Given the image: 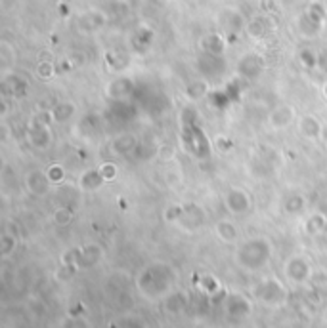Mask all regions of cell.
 <instances>
[{"mask_svg":"<svg viewBox=\"0 0 327 328\" xmlns=\"http://www.w3.org/2000/svg\"><path fill=\"white\" fill-rule=\"evenodd\" d=\"M270 258V244L264 239H251L237 252V259L247 269H258Z\"/></svg>","mask_w":327,"mask_h":328,"instance_id":"cell-1","label":"cell"},{"mask_svg":"<svg viewBox=\"0 0 327 328\" xmlns=\"http://www.w3.org/2000/svg\"><path fill=\"white\" fill-rule=\"evenodd\" d=\"M27 140H29V145L35 149L50 147L52 132H50L48 128V122L39 120V118H33L31 122H29V128H27Z\"/></svg>","mask_w":327,"mask_h":328,"instance_id":"cell-2","label":"cell"},{"mask_svg":"<svg viewBox=\"0 0 327 328\" xmlns=\"http://www.w3.org/2000/svg\"><path fill=\"white\" fill-rule=\"evenodd\" d=\"M134 82L132 78L128 77H115L113 80H109L105 84V95L111 100V102H127L130 95L134 94Z\"/></svg>","mask_w":327,"mask_h":328,"instance_id":"cell-3","label":"cell"},{"mask_svg":"<svg viewBox=\"0 0 327 328\" xmlns=\"http://www.w3.org/2000/svg\"><path fill=\"white\" fill-rule=\"evenodd\" d=\"M50 178L46 170H31L25 176V189L31 193L33 196H42L48 193L50 189Z\"/></svg>","mask_w":327,"mask_h":328,"instance_id":"cell-4","label":"cell"},{"mask_svg":"<svg viewBox=\"0 0 327 328\" xmlns=\"http://www.w3.org/2000/svg\"><path fill=\"white\" fill-rule=\"evenodd\" d=\"M224 201H226V208L231 214H245L251 208V196H249V193L245 189H237V187L230 189Z\"/></svg>","mask_w":327,"mask_h":328,"instance_id":"cell-5","label":"cell"},{"mask_svg":"<svg viewBox=\"0 0 327 328\" xmlns=\"http://www.w3.org/2000/svg\"><path fill=\"white\" fill-rule=\"evenodd\" d=\"M293 120H295V109L287 105V103H283V105H276V109L270 113V118H268V122H270L272 128H276V130H283V128H287V126L293 124Z\"/></svg>","mask_w":327,"mask_h":328,"instance_id":"cell-6","label":"cell"},{"mask_svg":"<svg viewBox=\"0 0 327 328\" xmlns=\"http://www.w3.org/2000/svg\"><path fill=\"white\" fill-rule=\"evenodd\" d=\"M220 25L224 27V31L230 35H240L241 31H245V19L237 10H224L220 16Z\"/></svg>","mask_w":327,"mask_h":328,"instance_id":"cell-7","label":"cell"},{"mask_svg":"<svg viewBox=\"0 0 327 328\" xmlns=\"http://www.w3.org/2000/svg\"><path fill=\"white\" fill-rule=\"evenodd\" d=\"M111 149L115 155L128 156L140 149V143H138V140H136L132 134H121V136H117L111 141Z\"/></svg>","mask_w":327,"mask_h":328,"instance_id":"cell-8","label":"cell"},{"mask_svg":"<svg viewBox=\"0 0 327 328\" xmlns=\"http://www.w3.org/2000/svg\"><path fill=\"white\" fill-rule=\"evenodd\" d=\"M2 88H4V95L19 97V95H25V92H27V80L21 78L19 75H14V73H4Z\"/></svg>","mask_w":327,"mask_h":328,"instance_id":"cell-9","label":"cell"},{"mask_svg":"<svg viewBox=\"0 0 327 328\" xmlns=\"http://www.w3.org/2000/svg\"><path fill=\"white\" fill-rule=\"evenodd\" d=\"M237 71H240L241 77L256 78L260 75V71H262V59H260V55H256V54L243 55L240 65H237Z\"/></svg>","mask_w":327,"mask_h":328,"instance_id":"cell-10","label":"cell"},{"mask_svg":"<svg viewBox=\"0 0 327 328\" xmlns=\"http://www.w3.org/2000/svg\"><path fill=\"white\" fill-rule=\"evenodd\" d=\"M178 221L186 227H197L203 223V210L197 204H184Z\"/></svg>","mask_w":327,"mask_h":328,"instance_id":"cell-11","label":"cell"},{"mask_svg":"<svg viewBox=\"0 0 327 328\" xmlns=\"http://www.w3.org/2000/svg\"><path fill=\"white\" fill-rule=\"evenodd\" d=\"M105 183L104 176H102V172H100V168H96V170H84V172L80 174L79 178V185L80 189H84V191H96V189H100L102 185Z\"/></svg>","mask_w":327,"mask_h":328,"instance_id":"cell-12","label":"cell"},{"mask_svg":"<svg viewBox=\"0 0 327 328\" xmlns=\"http://www.w3.org/2000/svg\"><path fill=\"white\" fill-rule=\"evenodd\" d=\"M310 275V266L301 258L291 259L287 264V277L293 282H304Z\"/></svg>","mask_w":327,"mask_h":328,"instance_id":"cell-13","label":"cell"},{"mask_svg":"<svg viewBox=\"0 0 327 328\" xmlns=\"http://www.w3.org/2000/svg\"><path fill=\"white\" fill-rule=\"evenodd\" d=\"M299 130H301V134H303L304 138H308V140H318L319 136H321V122H319L316 117L306 115V117L301 118Z\"/></svg>","mask_w":327,"mask_h":328,"instance_id":"cell-14","label":"cell"},{"mask_svg":"<svg viewBox=\"0 0 327 328\" xmlns=\"http://www.w3.org/2000/svg\"><path fill=\"white\" fill-rule=\"evenodd\" d=\"M270 31V25H268V19L266 17H253L249 19L247 25H245V32H247L251 39H264Z\"/></svg>","mask_w":327,"mask_h":328,"instance_id":"cell-15","label":"cell"},{"mask_svg":"<svg viewBox=\"0 0 327 328\" xmlns=\"http://www.w3.org/2000/svg\"><path fill=\"white\" fill-rule=\"evenodd\" d=\"M201 46H203V52L209 55H216V57H222L224 50H226V42L220 35H207L203 42H201Z\"/></svg>","mask_w":327,"mask_h":328,"instance_id":"cell-16","label":"cell"},{"mask_svg":"<svg viewBox=\"0 0 327 328\" xmlns=\"http://www.w3.org/2000/svg\"><path fill=\"white\" fill-rule=\"evenodd\" d=\"M50 113H52V118L57 122H69L75 117V105L71 102H60L50 109Z\"/></svg>","mask_w":327,"mask_h":328,"instance_id":"cell-17","label":"cell"},{"mask_svg":"<svg viewBox=\"0 0 327 328\" xmlns=\"http://www.w3.org/2000/svg\"><path fill=\"white\" fill-rule=\"evenodd\" d=\"M209 94V84L205 80H193L186 86V95L190 102H199Z\"/></svg>","mask_w":327,"mask_h":328,"instance_id":"cell-18","label":"cell"},{"mask_svg":"<svg viewBox=\"0 0 327 328\" xmlns=\"http://www.w3.org/2000/svg\"><path fill=\"white\" fill-rule=\"evenodd\" d=\"M216 235L224 242H231L235 241V237H237V229H235V225L231 221H218L216 223Z\"/></svg>","mask_w":327,"mask_h":328,"instance_id":"cell-19","label":"cell"},{"mask_svg":"<svg viewBox=\"0 0 327 328\" xmlns=\"http://www.w3.org/2000/svg\"><path fill=\"white\" fill-rule=\"evenodd\" d=\"M16 50H14V46L10 44V42H0V59H2V67H4V73H6V69H8L10 65H14L16 63Z\"/></svg>","mask_w":327,"mask_h":328,"instance_id":"cell-20","label":"cell"},{"mask_svg":"<svg viewBox=\"0 0 327 328\" xmlns=\"http://www.w3.org/2000/svg\"><path fill=\"white\" fill-rule=\"evenodd\" d=\"M325 227H327L325 214H321V212H318V214H314V216H310V219H308V223H306V231H308V233H319V231H323Z\"/></svg>","mask_w":327,"mask_h":328,"instance_id":"cell-21","label":"cell"},{"mask_svg":"<svg viewBox=\"0 0 327 328\" xmlns=\"http://www.w3.org/2000/svg\"><path fill=\"white\" fill-rule=\"evenodd\" d=\"M299 59H301V63L306 69H318V54L314 50H310V48L303 50L301 55H299Z\"/></svg>","mask_w":327,"mask_h":328,"instance_id":"cell-22","label":"cell"},{"mask_svg":"<svg viewBox=\"0 0 327 328\" xmlns=\"http://www.w3.org/2000/svg\"><path fill=\"white\" fill-rule=\"evenodd\" d=\"M155 155H157V158H159L161 162H168V160H172V158H174L176 147L174 145H170V143H163V145L157 147Z\"/></svg>","mask_w":327,"mask_h":328,"instance_id":"cell-23","label":"cell"},{"mask_svg":"<svg viewBox=\"0 0 327 328\" xmlns=\"http://www.w3.org/2000/svg\"><path fill=\"white\" fill-rule=\"evenodd\" d=\"M37 75H39L42 80H48L56 75V67H54V63L48 61V59H42L39 63V67H37Z\"/></svg>","mask_w":327,"mask_h":328,"instance_id":"cell-24","label":"cell"},{"mask_svg":"<svg viewBox=\"0 0 327 328\" xmlns=\"http://www.w3.org/2000/svg\"><path fill=\"white\" fill-rule=\"evenodd\" d=\"M46 174H48V178L52 183H64L65 180V170L62 168V164H50L48 168H46Z\"/></svg>","mask_w":327,"mask_h":328,"instance_id":"cell-25","label":"cell"},{"mask_svg":"<svg viewBox=\"0 0 327 328\" xmlns=\"http://www.w3.org/2000/svg\"><path fill=\"white\" fill-rule=\"evenodd\" d=\"M54 219H56V223H60V225H67V223H71V219H73L71 208H67V206L57 208V210L54 212Z\"/></svg>","mask_w":327,"mask_h":328,"instance_id":"cell-26","label":"cell"},{"mask_svg":"<svg viewBox=\"0 0 327 328\" xmlns=\"http://www.w3.org/2000/svg\"><path fill=\"white\" fill-rule=\"evenodd\" d=\"M16 244H17L16 235H10L8 231L2 233V254L4 256H10V252L16 248Z\"/></svg>","mask_w":327,"mask_h":328,"instance_id":"cell-27","label":"cell"},{"mask_svg":"<svg viewBox=\"0 0 327 328\" xmlns=\"http://www.w3.org/2000/svg\"><path fill=\"white\" fill-rule=\"evenodd\" d=\"M285 208H287V212H291V214H299V212H303L304 199L303 196H299V195H293L287 203H285Z\"/></svg>","mask_w":327,"mask_h":328,"instance_id":"cell-28","label":"cell"},{"mask_svg":"<svg viewBox=\"0 0 327 328\" xmlns=\"http://www.w3.org/2000/svg\"><path fill=\"white\" fill-rule=\"evenodd\" d=\"M100 172H102L105 181H111L113 178L117 176V168H115V164H111V162H104L100 166Z\"/></svg>","mask_w":327,"mask_h":328,"instance_id":"cell-29","label":"cell"},{"mask_svg":"<svg viewBox=\"0 0 327 328\" xmlns=\"http://www.w3.org/2000/svg\"><path fill=\"white\" fill-rule=\"evenodd\" d=\"M318 69L323 73V75H327V48L325 50H321L318 54Z\"/></svg>","mask_w":327,"mask_h":328,"instance_id":"cell-30","label":"cell"},{"mask_svg":"<svg viewBox=\"0 0 327 328\" xmlns=\"http://www.w3.org/2000/svg\"><path fill=\"white\" fill-rule=\"evenodd\" d=\"M323 95H325V97H327V84H325V86H323Z\"/></svg>","mask_w":327,"mask_h":328,"instance_id":"cell-31","label":"cell"}]
</instances>
